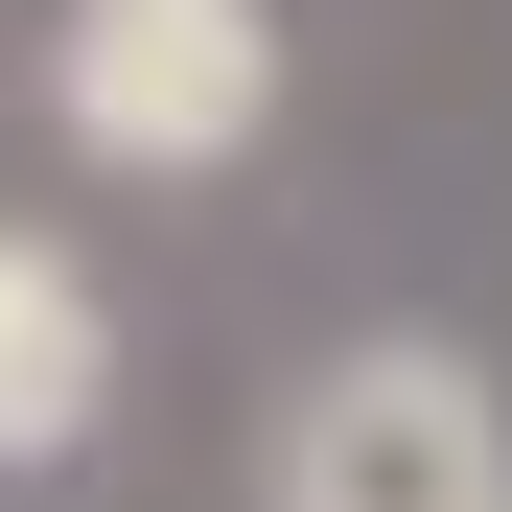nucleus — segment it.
Returning <instances> with one entry per match:
<instances>
[{"label":"nucleus","mask_w":512,"mask_h":512,"mask_svg":"<svg viewBox=\"0 0 512 512\" xmlns=\"http://www.w3.org/2000/svg\"><path fill=\"white\" fill-rule=\"evenodd\" d=\"M94 419H117V280L70 233H0V489L70 466Z\"/></svg>","instance_id":"nucleus-3"},{"label":"nucleus","mask_w":512,"mask_h":512,"mask_svg":"<svg viewBox=\"0 0 512 512\" xmlns=\"http://www.w3.org/2000/svg\"><path fill=\"white\" fill-rule=\"evenodd\" d=\"M256 512H512V373L466 326H350L256 419Z\"/></svg>","instance_id":"nucleus-1"},{"label":"nucleus","mask_w":512,"mask_h":512,"mask_svg":"<svg viewBox=\"0 0 512 512\" xmlns=\"http://www.w3.org/2000/svg\"><path fill=\"white\" fill-rule=\"evenodd\" d=\"M47 140L94 187H233L280 140V0H47Z\"/></svg>","instance_id":"nucleus-2"}]
</instances>
